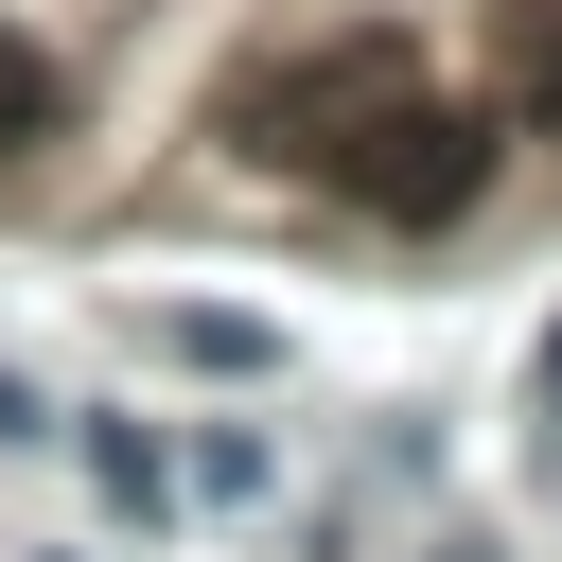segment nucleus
Segmentation results:
<instances>
[{
  "label": "nucleus",
  "instance_id": "obj_4",
  "mask_svg": "<svg viewBox=\"0 0 562 562\" xmlns=\"http://www.w3.org/2000/svg\"><path fill=\"white\" fill-rule=\"evenodd\" d=\"M35 123H53V70H35V35H0V158H18Z\"/></svg>",
  "mask_w": 562,
  "mask_h": 562
},
{
  "label": "nucleus",
  "instance_id": "obj_2",
  "mask_svg": "<svg viewBox=\"0 0 562 562\" xmlns=\"http://www.w3.org/2000/svg\"><path fill=\"white\" fill-rule=\"evenodd\" d=\"M334 193H369L386 228H457V211L492 193V123H474V105H386V123L334 158Z\"/></svg>",
  "mask_w": 562,
  "mask_h": 562
},
{
  "label": "nucleus",
  "instance_id": "obj_6",
  "mask_svg": "<svg viewBox=\"0 0 562 562\" xmlns=\"http://www.w3.org/2000/svg\"><path fill=\"white\" fill-rule=\"evenodd\" d=\"M544 404H562V334H544Z\"/></svg>",
  "mask_w": 562,
  "mask_h": 562
},
{
  "label": "nucleus",
  "instance_id": "obj_5",
  "mask_svg": "<svg viewBox=\"0 0 562 562\" xmlns=\"http://www.w3.org/2000/svg\"><path fill=\"white\" fill-rule=\"evenodd\" d=\"M527 105H562V18H544V35H527Z\"/></svg>",
  "mask_w": 562,
  "mask_h": 562
},
{
  "label": "nucleus",
  "instance_id": "obj_3",
  "mask_svg": "<svg viewBox=\"0 0 562 562\" xmlns=\"http://www.w3.org/2000/svg\"><path fill=\"white\" fill-rule=\"evenodd\" d=\"M158 351H176V369H263V316H193V299H176Z\"/></svg>",
  "mask_w": 562,
  "mask_h": 562
},
{
  "label": "nucleus",
  "instance_id": "obj_7",
  "mask_svg": "<svg viewBox=\"0 0 562 562\" xmlns=\"http://www.w3.org/2000/svg\"><path fill=\"white\" fill-rule=\"evenodd\" d=\"M439 562H492V544H439Z\"/></svg>",
  "mask_w": 562,
  "mask_h": 562
},
{
  "label": "nucleus",
  "instance_id": "obj_1",
  "mask_svg": "<svg viewBox=\"0 0 562 562\" xmlns=\"http://www.w3.org/2000/svg\"><path fill=\"white\" fill-rule=\"evenodd\" d=\"M386 105H422V53H404V35H334L316 70L246 88V140H263V158H299V176H334V158H351Z\"/></svg>",
  "mask_w": 562,
  "mask_h": 562
}]
</instances>
